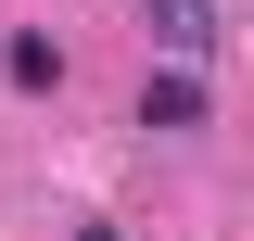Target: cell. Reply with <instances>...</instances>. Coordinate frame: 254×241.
<instances>
[{
    "instance_id": "3",
    "label": "cell",
    "mask_w": 254,
    "mask_h": 241,
    "mask_svg": "<svg viewBox=\"0 0 254 241\" xmlns=\"http://www.w3.org/2000/svg\"><path fill=\"white\" fill-rule=\"evenodd\" d=\"M0 63H13V89H51V76H64V51H51V38H38V26L13 38V51H0Z\"/></svg>"
},
{
    "instance_id": "1",
    "label": "cell",
    "mask_w": 254,
    "mask_h": 241,
    "mask_svg": "<svg viewBox=\"0 0 254 241\" xmlns=\"http://www.w3.org/2000/svg\"><path fill=\"white\" fill-rule=\"evenodd\" d=\"M140 26H153L165 63H203V51L229 38V13H216V0H140Z\"/></svg>"
},
{
    "instance_id": "2",
    "label": "cell",
    "mask_w": 254,
    "mask_h": 241,
    "mask_svg": "<svg viewBox=\"0 0 254 241\" xmlns=\"http://www.w3.org/2000/svg\"><path fill=\"white\" fill-rule=\"evenodd\" d=\"M140 127H153V140H178V127H203V76H190V63H165L153 89H140Z\"/></svg>"
},
{
    "instance_id": "4",
    "label": "cell",
    "mask_w": 254,
    "mask_h": 241,
    "mask_svg": "<svg viewBox=\"0 0 254 241\" xmlns=\"http://www.w3.org/2000/svg\"><path fill=\"white\" fill-rule=\"evenodd\" d=\"M76 241H127V229H76Z\"/></svg>"
}]
</instances>
